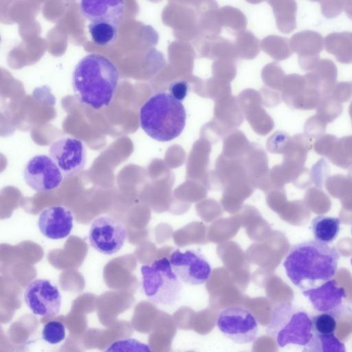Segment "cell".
I'll use <instances>...</instances> for the list:
<instances>
[{
	"label": "cell",
	"instance_id": "1",
	"mask_svg": "<svg viewBox=\"0 0 352 352\" xmlns=\"http://www.w3.org/2000/svg\"><path fill=\"white\" fill-rule=\"evenodd\" d=\"M340 258L335 247L316 239L309 240L292 246L283 266L291 282L303 291L331 279Z\"/></svg>",
	"mask_w": 352,
	"mask_h": 352
},
{
	"label": "cell",
	"instance_id": "2",
	"mask_svg": "<svg viewBox=\"0 0 352 352\" xmlns=\"http://www.w3.org/2000/svg\"><path fill=\"white\" fill-rule=\"evenodd\" d=\"M120 79L116 65L107 57L89 54L75 66L72 84L78 101L94 109L109 106Z\"/></svg>",
	"mask_w": 352,
	"mask_h": 352
},
{
	"label": "cell",
	"instance_id": "3",
	"mask_svg": "<svg viewBox=\"0 0 352 352\" xmlns=\"http://www.w3.org/2000/svg\"><path fill=\"white\" fill-rule=\"evenodd\" d=\"M140 124L151 138L161 142L178 137L186 124V113L181 100L171 94L151 96L140 109Z\"/></svg>",
	"mask_w": 352,
	"mask_h": 352
},
{
	"label": "cell",
	"instance_id": "4",
	"mask_svg": "<svg viewBox=\"0 0 352 352\" xmlns=\"http://www.w3.org/2000/svg\"><path fill=\"white\" fill-rule=\"evenodd\" d=\"M265 331L280 347L305 346L313 336L311 318L290 302H280L274 307Z\"/></svg>",
	"mask_w": 352,
	"mask_h": 352
},
{
	"label": "cell",
	"instance_id": "5",
	"mask_svg": "<svg viewBox=\"0 0 352 352\" xmlns=\"http://www.w3.org/2000/svg\"><path fill=\"white\" fill-rule=\"evenodd\" d=\"M142 286L151 302L172 306L181 297L182 280L173 271L169 258H162L141 267Z\"/></svg>",
	"mask_w": 352,
	"mask_h": 352
},
{
	"label": "cell",
	"instance_id": "6",
	"mask_svg": "<svg viewBox=\"0 0 352 352\" xmlns=\"http://www.w3.org/2000/svg\"><path fill=\"white\" fill-rule=\"evenodd\" d=\"M216 324L223 336L240 344L254 342L258 335L256 318L250 311L242 307L232 306L222 310Z\"/></svg>",
	"mask_w": 352,
	"mask_h": 352
},
{
	"label": "cell",
	"instance_id": "7",
	"mask_svg": "<svg viewBox=\"0 0 352 352\" xmlns=\"http://www.w3.org/2000/svg\"><path fill=\"white\" fill-rule=\"evenodd\" d=\"M126 236V227L118 219L107 215L96 217L89 232L91 247L107 255L118 252L124 244Z\"/></svg>",
	"mask_w": 352,
	"mask_h": 352
},
{
	"label": "cell",
	"instance_id": "8",
	"mask_svg": "<svg viewBox=\"0 0 352 352\" xmlns=\"http://www.w3.org/2000/svg\"><path fill=\"white\" fill-rule=\"evenodd\" d=\"M23 177L30 188L42 192L58 188L63 181L64 175L50 155L39 154L27 162Z\"/></svg>",
	"mask_w": 352,
	"mask_h": 352
},
{
	"label": "cell",
	"instance_id": "9",
	"mask_svg": "<svg viewBox=\"0 0 352 352\" xmlns=\"http://www.w3.org/2000/svg\"><path fill=\"white\" fill-rule=\"evenodd\" d=\"M49 155L66 177L78 174L85 166V146L74 137L64 135L56 139L50 146Z\"/></svg>",
	"mask_w": 352,
	"mask_h": 352
},
{
	"label": "cell",
	"instance_id": "10",
	"mask_svg": "<svg viewBox=\"0 0 352 352\" xmlns=\"http://www.w3.org/2000/svg\"><path fill=\"white\" fill-rule=\"evenodd\" d=\"M24 301L31 311L38 316L52 318L61 307V295L51 280L38 278L31 281L24 291Z\"/></svg>",
	"mask_w": 352,
	"mask_h": 352
},
{
	"label": "cell",
	"instance_id": "11",
	"mask_svg": "<svg viewBox=\"0 0 352 352\" xmlns=\"http://www.w3.org/2000/svg\"><path fill=\"white\" fill-rule=\"evenodd\" d=\"M172 268L182 282L192 285L206 283L211 275V266L203 254L194 250L179 249L170 255Z\"/></svg>",
	"mask_w": 352,
	"mask_h": 352
},
{
	"label": "cell",
	"instance_id": "12",
	"mask_svg": "<svg viewBox=\"0 0 352 352\" xmlns=\"http://www.w3.org/2000/svg\"><path fill=\"white\" fill-rule=\"evenodd\" d=\"M73 221V214L69 209L60 206H50L40 213L38 228L44 236L50 239H61L70 234Z\"/></svg>",
	"mask_w": 352,
	"mask_h": 352
},
{
	"label": "cell",
	"instance_id": "13",
	"mask_svg": "<svg viewBox=\"0 0 352 352\" xmlns=\"http://www.w3.org/2000/svg\"><path fill=\"white\" fill-rule=\"evenodd\" d=\"M80 11L91 22H107L119 26L125 13L124 0H80Z\"/></svg>",
	"mask_w": 352,
	"mask_h": 352
},
{
	"label": "cell",
	"instance_id": "14",
	"mask_svg": "<svg viewBox=\"0 0 352 352\" xmlns=\"http://www.w3.org/2000/svg\"><path fill=\"white\" fill-rule=\"evenodd\" d=\"M302 294L309 299L315 310L335 314L346 296L344 289L339 287L333 279L320 286L303 290Z\"/></svg>",
	"mask_w": 352,
	"mask_h": 352
},
{
	"label": "cell",
	"instance_id": "15",
	"mask_svg": "<svg viewBox=\"0 0 352 352\" xmlns=\"http://www.w3.org/2000/svg\"><path fill=\"white\" fill-rule=\"evenodd\" d=\"M324 38L317 32L304 30L292 37L294 50L298 54L299 64L305 71H311L320 60Z\"/></svg>",
	"mask_w": 352,
	"mask_h": 352
},
{
	"label": "cell",
	"instance_id": "16",
	"mask_svg": "<svg viewBox=\"0 0 352 352\" xmlns=\"http://www.w3.org/2000/svg\"><path fill=\"white\" fill-rule=\"evenodd\" d=\"M338 70L329 59H320L316 66L304 76L309 86L316 89L322 96L330 95L336 84Z\"/></svg>",
	"mask_w": 352,
	"mask_h": 352
},
{
	"label": "cell",
	"instance_id": "17",
	"mask_svg": "<svg viewBox=\"0 0 352 352\" xmlns=\"http://www.w3.org/2000/svg\"><path fill=\"white\" fill-rule=\"evenodd\" d=\"M292 77L293 106L302 110H311L317 108L322 98L320 93L307 85L305 76L295 74Z\"/></svg>",
	"mask_w": 352,
	"mask_h": 352
},
{
	"label": "cell",
	"instance_id": "18",
	"mask_svg": "<svg viewBox=\"0 0 352 352\" xmlns=\"http://www.w3.org/2000/svg\"><path fill=\"white\" fill-rule=\"evenodd\" d=\"M326 50L343 64L352 63V33L333 32L324 40Z\"/></svg>",
	"mask_w": 352,
	"mask_h": 352
},
{
	"label": "cell",
	"instance_id": "19",
	"mask_svg": "<svg viewBox=\"0 0 352 352\" xmlns=\"http://www.w3.org/2000/svg\"><path fill=\"white\" fill-rule=\"evenodd\" d=\"M340 220L338 217L319 215L313 219L311 230L316 240L329 243L339 233Z\"/></svg>",
	"mask_w": 352,
	"mask_h": 352
},
{
	"label": "cell",
	"instance_id": "20",
	"mask_svg": "<svg viewBox=\"0 0 352 352\" xmlns=\"http://www.w3.org/2000/svg\"><path fill=\"white\" fill-rule=\"evenodd\" d=\"M306 352H344V344L334 334H316L302 349Z\"/></svg>",
	"mask_w": 352,
	"mask_h": 352
},
{
	"label": "cell",
	"instance_id": "21",
	"mask_svg": "<svg viewBox=\"0 0 352 352\" xmlns=\"http://www.w3.org/2000/svg\"><path fill=\"white\" fill-rule=\"evenodd\" d=\"M334 165L347 169L352 166V135L338 138L327 157Z\"/></svg>",
	"mask_w": 352,
	"mask_h": 352
},
{
	"label": "cell",
	"instance_id": "22",
	"mask_svg": "<svg viewBox=\"0 0 352 352\" xmlns=\"http://www.w3.org/2000/svg\"><path fill=\"white\" fill-rule=\"evenodd\" d=\"M89 32L93 42L98 46L113 43L118 36V26L107 22H91Z\"/></svg>",
	"mask_w": 352,
	"mask_h": 352
},
{
	"label": "cell",
	"instance_id": "23",
	"mask_svg": "<svg viewBox=\"0 0 352 352\" xmlns=\"http://www.w3.org/2000/svg\"><path fill=\"white\" fill-rule=\"evenodd\" d=\"M342 110V103L336 100L331 94L322 96L316 108L317 114L327 123L332 122L339 117Z\"/></svg>",
	"mask_w": 352,
	"mask_h": 352
},
{
	"label": "cell",
	"instance_id": "24",
	"mask_svg": "<svg viewBox=\"0 0 352 352\" xmlns=\"http://www.w3.org/2000/svg\"><path fill=\"white\" fill-rule=\"evenodd\" d=\"M336 314L321 312L311 318L312 332L316 334H334L337 328Z\"/></svg>",
	"mask_w": 352,
	"mask_h": 352
},
{
	"label": "cell",
	"instance_id": "25",
	"mask_svg": "<svg viewBox=\"0 0 352 352\" xmlns=\"http://www.w3.org/2000/svg\"><path fill=\"white\" fill-rule=\"evenodd\" d=\"M41 334L45 342L51 344H56L65 339V327L59 321H50L44 325Z\"/></svg>",
	"mask_w": 352,
	"mask_h": 352
},
{
	"label": "cell",
	"instance_id": "26",
	"mask_svg": "<svg viewBox=\"0 0 352 352\" xmlns=\"http://www.w3.org/2000/svg\"><path fill=\"white\" fill-rule=\"evenodd\" d=\"M327 124V122L316 113L306 120L304 134L311 140H316L325 133Z\"/></svg>",
	"mask_w": 352,
	"mask_h": 352
},
{
	"label": "cell",
	"instance_id": "27",
	"mask_svg": "<svg viewBox=\"0 0 352 352\" xmlns=\"http://www.w3.org/2000/svg\"><path fill=\"white\" fill-rule=\"evenodd\" d=\"M310 171L312 182L318 187L323 186L330 173L329 165L323 158L318 160Z\"/></svg>",
	"mask_w": 352,
	"mask_h": 352
},
{
	"label": "cell",
	"instance_id": "28",
	"mask_svg": "<svg viewBox=\"0 0 352 352\" xmlns=\"http://www.w3.org/2000/svg\"><path fill=\"white\" fill-rule=\"evenodd\" d=\"M338 138L331 134H324L316 139L314 143L315 152L322 156L327 157L332 151Z\"/></svg>",
	"mask_w": 352,
	"mask_h": 352
},
{
	"label": "cell",
	"instance_id": "29",
	"mask_svg": "<svg viewBox=\"0 0 352 352\" xmlns=\"http://www.w3.org/2000/svg\"><path fill=\"white\" fill-rule=\"evenodd\" d=\"M322 14L328 19L338 16L344 10V0H323L320 2Z\"/></svg>",
	"mask_w": 352,
	"mask_h": 352
},
{
	"label": "cell",
	"instance_id": "30",
	"mask_svg": "<svg viewBox=\"0 0 352 352\" xmlns=\"http://www.w3.org/2000/svg\"><path fill=\"white\" fill-rule=\"evenodd\" d=\"M331 95L341 103L348 102L352 97V83L344 81L336 83Z\"/></svg>",
	"mask_w": 352,
	"mask_h": 352
},
{
	"label": "cell",
	"instance_id": "31",
	"mask_svg": "<svg viewBox=\"0 0 352 352\" xmlns=\"http://www.w3.org/2000/svg\"><path fill=\"white\" fill-rule=\"evenodd\" d=\"M146 345L133 339H126L123 340H118L113 343L105 351H142L143 348L145 350H149L146 348Z\"/></svg>",
	"mask_w": 352,
	"mask_h": 352
},
{
	"label": "cell",
	"instance_id": "32",
	"mask_svg": "<svg viewBox=\"0 0 352 352\" xmlns=\"http://www.w3.org/2000/svg\"><path fill=\"white\" fill-rule=\"evenodd\" d=\"M188 84L186 81L177 82L170 87L171 94L179 100H182L186 96Z\"/></svg>",
	"mask_w": 352,
	"mask_h": 352
},
{
	"label": "cell",
	"instance_id": "33",
	"mask_svg": "<svg viewBox=\"0 0 352 352\" xmlns=\"http://www.w3.org/2000/svg\"><path fill=\"white\" fill-rule=\"evenodd\" d=\"M344 10L347 16L352 20V0H344Z\"/></svg>",
	"mask_w": 352,
	"mask_h": 352
},
{
	"label": "cell",
	"instance_id": "34",
	"mask_svg": "<svg viewBox=\"0 0 352 352\" xmlns=\"http://www.w3.org/2000/svg\"><path fill=\"white\" fill-rule=\"evenodd\" d=\"M349 116L351 118V123H352V102L350 103V105H349Z\"/></svg>",
	"mask_w": 352,
	"mask_h": 352
},
{
	"label": "cell",
	"instance_id": "35",
	"mask_svg": "<svg viewBox=\"0 0 352 352\" xmlns=\"http://www.w3.org/2000/svg\"><path fill=\"white\" fill-rule=\"evenodd\" d=\"M311 1H317V2H321L323 0H310Z\"/></svg>",
	"mask_w": 352,
	"mask_h": 352
},
{
	"label": "cell",
	"instance_id": "36",
	"mask_svg": "<svg viewBox=\"0 0 352 352\" xmlns=\"http://www.w3.org/2000/svg\"><path fill=\"white\" fill-rule=\"evenodd\" d=\"M351 265H352V257H351Z\"/></svg>",
	"mask_w": 352,
	"mask_h": 352
},
{
	"label": "cell",
	"instance_id": "37",
	"mask_svg": "<svg viewBox=\"0 0 352 352\" xmlns=\"http://www.w3.org/2000/svg\"><path fill=\"white\" fill-rule=\"evenodd\" d=\"M351 232H352V228H351Z\"/></svg>",
	"mask_w": 352,
	"mask_h": 352
},
{
	"label": "cell",
	"instance_id": "38",
	"mask_svg": "<svg viewBox=\"0 0 352 352\" xmlns=\"http://www.w3.org/2000/svg\"><path fill=\"white\" fill-rule=\"evenodd\" d=\"M352 83V82H351Z\"/></svg>",
	"mask_w": 352,
	"mask_h": 352
},
{
	"label": "cell",
	"instance_id": "39",
	"mask_svg": "<svg viewBox=\"0 0 352 352\" xmlns=\"http://www.w3.org/2000/svg\"><path fill=\"white\" fill-rule=\"evenodd\" d=\"M352 33V32H351Z\"/></svg>",
	"mask_w": 352,
	"mask_h": 352
}]
</instances>
